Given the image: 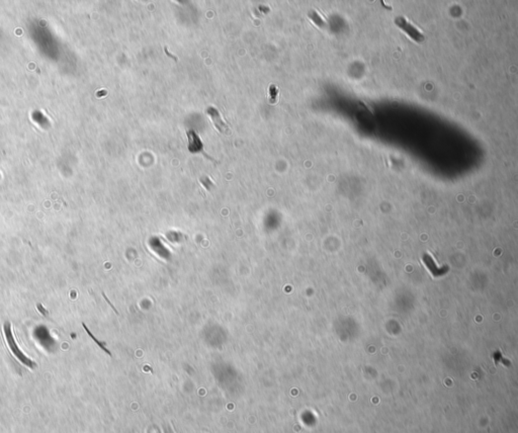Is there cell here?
Returning <instances> with one entry per match:
<instances>
[{
  "label": "cell",
  "mask_w": 518,
  "mask_h": 433,
  "mask_svg": "<svg viewBox=\"0 0 518 433\" xmlns=\"http://www.w3.org/2000/svg\"><path fill=\"white\" fill-rule=\"evenodd\" d=\"M3 331H4V336H5V339H6V342L8 344V347L10 348L11 352L13 353V355L19 359L23 365L27 366L28 368L33 370L37 368V363L32 361L31 359H29V357H27L25 355V353L20 349L19 346H17V343L13 337V334H12V330H11V325L9 322H5L4 325H3Z\"/></svg>",
  "instance_id": "6da1fadb"
},
{
  "label": "cell",
  "mask_w": 518,
  "mask_h": 433,
  "mask_svg": "<svg viewBox=\"0 0 518 433\" xmlns=\"http://www.w3.org/2000/svg\"><path fill=\"white\" fill-rule=\"evenodd\" d=\"M205 114L210 116L211 122L213 123L215 128L218 130V132H220L221 134H226V135L230 134L229 126L225 123V120L222 118L220 112L216 108L209 107L205 110Z\"/></svg>",
  "instance_id": "3957f363"
},
{
  "label": "cell",
  "mask_w": 518,
  "mask_h": 433,
  "mask_svg": "<svg viewBox=\"0 0 518 433\" xmlns=\"http://www.w3.org/2000/svg\"><path fill=\"white\" fill-rule=\"evenodd\" d=\"M395 24L401 28L404 31H406L409 36L417 43H421L424 41V34L417 29L411 25L404 17H398L395 20Z\"/></svg>",
  "instance_id": "277c9868"
},
{
  "label": "cell",
  "mask_w": 518,
  "mask_h": 433,
  "mask_svg": "<svg viewBox=\"0 0 518 433\" xmlns=\"http://www.w3.org/2000/svg\"><path fill=\"white\" fill-rule=\"evenodd\" d=\"M308 17L309 19L312 21V23L314 25H316L318 28L320 29H327L328 28V23L322 19V16L316 11V10H311L309 11L308 13Z\"/></svg>",
  "instance_id": "5b68a950"
},
{
  "label": "cell",
  "mask_w": 518,
  "mask_h": 433,
  "mask_svg": "<svg viewBox=\"0 0 518 433\" xmlns=\"http://www.w3.org/2000/svg\"><path fill=\"white\" fill-rule=\"evenodd\" d=\"M82 325H83V327H84V329H85V331H86V332H87V334H88V335H89V336H90V337L92 338V340H93V341H94V342H95V343H96V344H97V345L99 346V347H100V348H101V349H102L103 351H106V352H107V353H108V354H109L110 356H112V353H111V351H110V350H109V349H108V348L106 347V344H105V343H102V342H100L99 340H97V339L95 338V336H94V335H93V334H92V333H91V332L89 331V329H88L87 327H86V325H85L84 323H83Z\"/></svg>",
  "instance_id": "52a82bcc"
},
{
  "label": "cell",
  "mask_w": 518,
  "mask_h": 433,
  "mask_svg": "<svg viewBox=\"0 0 518 433\" xmlns=\"http://www.w3.org/2000/svg\"><path fill=\"white\" fill-rule=\"evenodd\" d=\"M186 136H187V140H188L187 148H188L189 152H192V153H201L203 156H205V157H208L209 159L214 161V159L211 158L210 156L204 152V145H203L202 141L201 140L200 136L198 135V133L195 130H193V129L188 130L186 132Z\"/></svg>",
  "instance_id": "7a4b0ae2"
},
{
  "label": "cell",
  "mask_w": 518,
  "mask_h": 433,
  "mask_svg": "<svg viewBox=\"0 0 518 433\" xmlns=\"http://www.w3.org/2000/svg\"><path fill=\"white\" fill-rule=\"evenodd\" d=\"M201 183L203 184V186H204L205 188L210 189V185H211L212 182L210 181V179H209L208 177H201Z\"/></svg>",
  "instance_id": "ba28073f"
},
{
  "label": "cell",
  "mask_w": 518,
  "mask_h": 433,
  "mask_svg": "<svg viewBox=\"0 0 518 433\" xmlns=\"http://www.w3.org/2000/svg\"><path fill=\"white\" fill-rule=\"evenodd\" d=\"M279 94H280V90L278 87H276V85L270 84L268 87V95H267L270 105H274V103H276L279 98Z\"/></svg>",
  "instance_id": "8992f818"
}]
</instances>
